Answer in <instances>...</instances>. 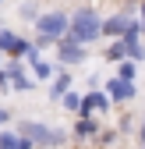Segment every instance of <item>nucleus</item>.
<instances>
[{"label":"nucleus","instance_id":"13","mask_svg":"<svg viewBox=\"0 0 145 149\" xmlns=\"http://www.w3.org/2000/svg\"><path fill=\"white\" fill-rule=\"evenodd\" d=\"M131 78H135V64L124 61V64H120V82H131Z\"/></svg>","mask_w":145,"mask_h":149},{"label":"nucleus","instance_id":"15","mask_svg":"<svg viewBox=\"0 0 145 149\" xmlns=\"http://www.w3.org/2000/svg\"><path fill=\"white\" fill-rule=\"evenodd\" d=\"M14 142H18V139H14L11 132H4V135H0V149H14Z\"/></svg>","mask_w":145,"mask_h":149},{"label":"nucleus","instance_id":"10","mask_svg":"<svg viewBox=\"0 0 145 149\" xmlns=\"http://www.w3.org/2000/svg\"><path fill=\"white\" fill-rule=\"evenodd\" d=\"M60 103H64V110L78 114V107H81V96H78V92H64V96H60Z\"/></svg>","mask_w":145,"mask_h":149},{"label":"nucleus","instance_id":"8","mask_svg":"<svg viewBox=\"0 0 145 149\" xmlns=\"http://www.w3.org/2000/svg\"><path fill=\"white\" fill-rule=\"evenodd\" d=\"M124 25H128V14H117V18H110V22H103L99 32H106V36H120Z\"/></svg>","mask_w":145,"mask_h":149},{"label":"nucleus","instance_id":"14","mask_svg":"<svg viewBox=\"0 0 145 149\" xmlns=\"http://www.w3.org/2000/svg\"><path fill=\"white\" fill-rule=\"evenodd\" d=\"M106 57H110V61H120L124 57V43H113L110 50H106Z\"/></svg>","mask_w":145,"mask_h":149},{"label":"nucleus","instance_id":"12","mask_svg":"<svg viewBox=\"0 0 145 149\" xmlns=\"http://www.w3.org/2000/svg\"><path fill=\"white\" fill-rule=\"evenodd\" d=\"M67 85H71V74H60V78H57V82H53V96H57V100H60V96H64V92H67Z\"/></svg>","mask_w":145,"mask_h":149},{"label":"nucleus","instance_id":"20","mask_svg":"<svg viewBox=\"0 0 145 149\" xmlns=\"http://www.w3.org/2000/svg\"><path fill=\"white\" fill-rule=\"evenodd\" d=\"M4 121H7V110H0V124H4Z\"/></svg>","mask_w":145,"mask_h":149},{"label":"nucleus","instance_id":"1","mask_svg":"<svg viewBox=\"0 0 145 149\" xmlns=\"http://www.w3.org/2000/svg\"><path fill=\"white\" fill-rule=\"evenodd\" d=\"M99 14L96 11H78V14H71V25H67V32L64 36H71L75 43H92V39H99Z\"/></svg>","mask_w":145,"mask_h":149},{"label":"nucleus","instance_id":"6","mask_svg":"<svg viewBox=\"0 0 145 149\" xmlns=\"http://www.w3.org/2000/svg\"><path fill=\"white\" fill-rule=\"evenodd\" d=\"M92 110H106V96L103 92H88V96H81V107H78V114H92Z\"/></svg>","mask_w":145,"mask_h":149},{"label":"nucleus","instance_id":"7","mask_svg":"<svg viewBox=\"0 0 145 149\" xmlns=\"http://www.w3.org/2000/svg\"><path fill=\"white\" fill-rule=\"evenodd\" d=\"M110 96L113 100H135V82H110Z\"/></svg>","mask_w":145,"mask_h":149},{"label":"nucleus","instance_id":"11","mask_svg":"<svg viewBox=\"0 0 145 149\" xmlns=\"http://www.w3.org/2000/svg\"><path fill=\"white\" fill-rule=\"evenodd\" d=\"M32 71H35V78H43V82H46V78H50V74H53V68H50L46 61H39V57H35V61H32Z\"/></svg>","mask_w":145,"mask_h":149},{"label":"nucleus","instance_id":"17","mask_svg":"<svg viewBox=\"0 0 145 149\" xmlns=\"http://www.w3.org/2000/svg\"><path fill=\"white\" fill-rule=\"evenodd\" d=\"M14 149H32V142H28V139H18V142H14Z\"/></svg>","mask_w":145,"mask_h":149},{"label":"nucleus","instance_id":"18","mask_svg":"<svg viewBox=\"0 0 145 149\" xmlns=\"http://www.w3.org/2000/svg\"><path fill=\"white\" fill-rule=\"evenodd\" d=\"M142 149H145V117H142Z\"/></svg>","mask_w":145,"mask_h":149},{"label":"nucleus","instance_id":"19","mask_svg":"<svg viewBox=\"0 0 145 149\" xmlns=\"http://www.w3.org/2000/svg\"><path fill=\"white\" fill-rule=\"evenodd\" d=\"M142 32H145V4H142Z\"/></svg>","mask_w":145,"mask_h":149},{"label":"nucleus","instance_id":"3","mask_svg":"<svg viewBox=\"0 0 145 149\" xmlns=\"http://www.w3.org/2000/svg\"><path fill=\"white\" fill-rule=\"evenodd\" d=\"M21 132H25L28 139H35L39 146H60V142H64V132H50L46 124H35V121H25Z\"/></svg>","mask_w":145,"mask_h":149},{"label":"nucleus","instance_id":"2","mask_svg":"<svg viewBox=\"0 0 145 149\" xmlns=\"http://www.w3.org/2000/svg\"><path fill=\"white\" fill-rule=\"evenodd\" d=\"M35 25H39V36H50V39H60V36L67 32V14H64V11L43 14V18H35Z\"/></svg>","mask_w":145,"mask_h":149},{"label":"nucleus","instance_id":"5","mask_svg":"<svg viewBox=\"0 0 145 149\" xmlns=\"http://www.w3.org/2000/svg\"><path fill=\"white\" fill-rule=\"evenodd\" d=\"M60 61L64 64H81L85 61V50H81V43H75V39H71V36H60Z\"/></svg>","mask_w":145,"mask_h":149},{"label":"nucleus","instance_id":"16","mask_svg":"<svg viewBox=\"0 0 145 149\" xmlns=\"http://www.w3.org/2000/svg\"><path fill=\"white\" fill-rule=\"evenodd\" d=\"M21 18H28V22H32V18H39V14H35V4H25V7H21Z\"/></svg>","mask_w":145,"mask_h":149},{"label":"nucleus","instance_id":"4","mask_svg":"<svg viewBox=\"0 0 145 149\" xmlns=\"http://www.w3.org/2000/svg\"><path fill=\"white\" fill-rule=\"evenodd\" d=\"M0 53H11V57L18 61V57H25V53H28V43L21 39V36H14V32H7V29H0Z\"/></svg>","mask_w":145,"mask_h":149},{"label":"nucleus","instance_id":"9","mask_svg":"<svg viewBox=\"0 0 145 149\" xmlns=\"http://www.w3.org/2000/svg\"><path fill=\"white\" fill-rule=\"evenodd\" d=\"M75 135H78V139H88V135H96V121H92V117H81V121L75 124Z\"/></svg>","mask_w":145,"mask_h":149}]
</instances>
